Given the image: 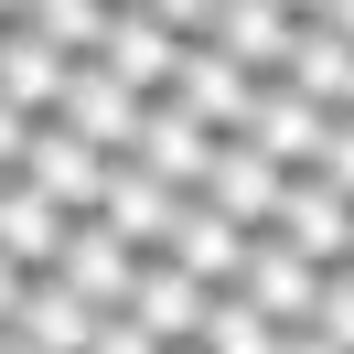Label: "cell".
Returning a JSON list of instances; mask_svg holds the SVG:
<instances>
[{"label":"cell","mask_w":354,"mask_h":354,"mask_svg":"<svg viewBox=\"0 0 354 354\" xmlns=\"http://www.w3.org/2000/svg\"><path fill=\"white\" fill-rule=\"evenodd\" d=\"M44 279H65L86 311H129V279H140V247L108 236L97 215H65V236H54V268Z\"/></svg>","instance_id":"obj_1"},{"label":"cell","mask_w":354,"mask_h":354,"mask_svg":"<svg viewBox=\"0 0 354 354\" xmlns=\"http://www.w3.org/2000/svg\"><path fill=\"white\" fill-rule=\"evenodd\" d=\"M22 183H32V194H54L65 215H97V194H108V151H97V140H75L65 118H32Z\"/></svg>","instance_id":"obj_2"},{"label":"cell","mask_w":354,"mask_h":354,"mask_svg":"<svg viewBox=\"0 0 354 354\" xmlns=\"http://www.w3.org/2000/svg\"><path fill=\"white\" fill-rule=\"evenodd\" d=\"M194 194L215 204V215H236V225H268V215H279V194H290V161H268V151H258L247 129H225Z\"/></svg>","instance_id":"obj_3"},{"label":"cell","mask_w":354,"mask_h":354,"mask_svg":"<svg viewBox=\"0 0 354 354\" xmlns=\"http://www.w3.org/2000/svg\"><path fill=\"white\" fill-rule=\"evenodd\" d=\"M140 108H151V97H140V86H118V75L97 65V54H75V65H65V97H54V118H65L75 140H97L108 161L140 140Z\"/></svg>","instance_id":"obj_4"},{"label":"cell","mask_w":354,"mask_h":354,"mask_svg":"<svg viewBox=\"0 0 354 354\" xmlns=\"http://www.w3.org/2000/svg\"><path fill=\"white\" fill-rule=\"evenodd\" d=\"M268 236H279L290 258H311V268H344V258H354V204L333 194L322 172H290V194H279V215H268Z\"/></svg>","instance_id":"obj_5"},{"label":"cell","mask_w":354,"mask_h":354,"mask_svg":"<svg viewBox=\"0 0 354 354\" xmlns=\"http://www.w3.org/2000/svg\"><path fill=\"white\" fill-rule=\"evenodd\" d=\"M258 86H268V75H247V65H236L225 44H183V65H172V86H161V97H183V108H194L204 129L225 140V129H247Z\"/></svg>","instance_id":"obj_6"},{"label":"cell","mask_w":354,"mask_h":354,"mask_svg":"<svg viewBox=\"0 0 354 354\" xmlns=\"http://www.w3.org/2000/svg\"><path fill=\"white\" fill-rule=\"evenodd\" d=\"M129 161H140V172H161L172 194H194V183H204V161H215V129H204V118L183 108V97H151V108H140V140H129Z\"/></svg>","instance_id":"obj_7"},{"label":"cell","mask_w":354,"mask_h":354,"mask_svg":"<svg viewBox=\"0 0 354 354\" xmlns=\"http://www.w3.org/2000/svg\"><path fill=\"white\" fill-rule=\"evenodd\" d=\"M172 204H183L172 183L140 172V161L118 151V161H108V194H97V225H108V236H129L140 258H161V247H172Z\"/></svg>","instance_id":"obj_8"},{"label":"cell","mask_w":354,"mask_h":354,"mask_svg":"<svg viewBox=\"0 0 354 354\" xmlns=\"http://www.w3.org/2000/svg\"><path fill=\"white\" fill-rule=\"evenodd\" d=\"M97 65H108L118 86L161 97V86H172V65H183V32H172V22H151L140 0H118V11H108V44H97Z\"/></svg>","instance_id":"obj_9"},{"label":"cell","mask_w":354,"mask_h":354,"mask_svg":"<svg viewBox=\"0 0 354 354\" xmlns=\"http://www.w3.org/2000/svg\"><path fill=\"white\" fill-rule=\"evenodd\" d=\"M247 236H258V225H236V215H215L204 194H183V204H172V247H161V258H183L204 290H236V268H247Z\"/></svg>","instance_id":"obj_10"},{"label":"cell","mask_w":354,"mask_h":354,"mask_svg":"<svg viewBox=\"0 0 354 354\" xmlns=\"http://www.w3.org/2000/svg\"><path fill=\"white\" fill-rule=\"evenodd\" d=\"M236 290H247V301H258L279 333H301V322H311V290H322V268H311V258H290V247L258 225V236H247V268H236Z\"/></svg>","instance_id":"obj_11"},{"label":"cell","mask_w":354,"mask_h":354,"mask_svg":"<svg viewBox=\"0 0 354 354\" xmlns=\"http://www.w3.org/2000/svg\"><path fill=\"white\" fill-rule=\"evenodd\" d=\"M322 129H333V108L290 97L279 75H268V86H258V108H247V140H258L268 161H290V172H311V161H322Z\"/></svg>","instance_id":"obj_12"},{"label":"cell","mask_w":354,"mask_h":354,"mask_svg":"<svg viewBox=\"0 0 354 354\" xmlns=\"http://www.w3.org/2000/svg\"><path fill=\"white\" fill-rule=\"evenodd\" d=\"M279 86L344 118V108H354V44H344V32H322V22H301V32H290V54H279Z\"/></svg>","instance_id":"obj_13"},{"label":"cell","mask_w":354,"mask_h":354,"mask_svg":"<svg viewBox=\"0 0 354 354\" xmlns=\"http://www.w3.org/2000/svg\"><path fill=\"white\" fill-rule=\"evenodd\" d=\"M290 32H301V11H290V0H215V32H204V44H225L247 75H279Z\"/></svg>","instance_id":"obj_14"},{"label":"cell","mask_w":354,"mask_h":354,"mask_svg":"<svg viewBox=\"0 0 354 354\" xmlns=\"http://www.w3.org/2000/svg\"><path fill=\"white\" fill-rule=\"evenodd\" d=\"M204 301H215V290H204V279H194L183 258H140V279H129V311H140V322L161 333V344H194Z\"/></svg>","instance_id":"obj_15"},{"label":"cell","mask_w":354,"mask_h":354,"mask_svg":"<svg viewBox=\"0 0 354 354\" xmlns=\"http://www.w3.org/2000/svg\"><path fill=\"white\" fill-rule=\"evenodd\" d=\"M65 65H75V54H54L32 22H0V97H11V108L54 118V97H65Z\"/></svg>","instance_id":"obj_16"},{"label":"cell","mask_w":354,"mask_h":354,"mask_svg":"<svg viewBox=\"0 0 354 354\" xmlns=\"http://www.w3.org/2000/svg\"><path fill=\"white\" fill-rule=\"evenodd\" d=\"M54 236H65V204L32 194L22 172H0V258H22L32 279H44V268H54Z\"/></svg>","instance_id":"obj_17"},{"label":"cell","mask_w":354,"mask_h":354,"mask_svg":"<svg viewBox=\"0 0 354 354\" xmlns=\"http://www.w3.org/2000/svg\"><path fill=\"white\" fill-rule=\"evenodd\" d=\"M11 333H22L32 354H86V344H97V311L75 301L65 279H32V290H22V311H11Z\"/></svg>","instance_id":"obj_18"},{"label":"cell","mask_w":354,"mask_h":354,"mask_svg":"<svg viewBox=\"0 0 354 354\" xmlns=\"http://www.w3.org/2000/svg\"><path fill=\"white\" fill-rule=\"evenodd\" d=\"M194 344H204V354H279V322H268L247 290H215L204 322H194Z\"/></svg>","instance_id":"obj_19"},{"label":"cell","mask_w":354,"mask_h":354,"mask_svg":"<svg viewBox=\"0 0 354 354\" xmlns=\"http://www.w3.org/2000/svg\"><path fill=\"white\" fill-rule=\"evenodd\" d=\"M108 11H118V0H32L22 22L44 32L54 54H97V44H108Z\"/></svg>","instance_id":"obj_20"},{"label":"cell","mask_w":354,"mask_h":354,"mask_svg":"<svg viewBox=\"0 0 354 354\" xmlns=\"http://www.w3.org/2000/svg\"><path fill=\"white\" fill-rule=\"evenodd\" d=\"M311 333H322L333 354H354V268H322V290H311Z\"/></svg>","instance_id":"obj_21"},{"label":"cell","mask_w":354,"mask_h":354,"mask_svg":"<svg viewBox=\"0 0 354 354\" xmlns=\"http://www.w3.org/2000/svg\"><path fill=\"white\" fill-rule=\"evenodd\" d=\"M86 354H172V344H161L140 311H97V344H86Z\"/></svg>","instance_id":"obj_22"},{"label":"cell","mask_w":354,"mask_h":354,"mask_svg":"<svg viewBox=\"0 0 354 354\" xmlns=\"http://www.w3.org/2000/svg\"><path fill=\"white\" fill-rule=\"evenodd\" d=\"M311 172H322L333 194L354 204V118H333V129H322V161H311Z\"/></svg>","instance_id":"obj_23"},{"label":"cell","mask_w":354,"mask_h":354,"mask_svg":"<svg viewBox=\"0 0 354 354\" xmlns=\"http://www.w3.org/2000/svg\"><path fill=\"white\" fill-rule=\"evenodd\" d=\"M140 11H151V22H172L183 44H204V32H215V0H140Z\"/></svg>","instance_id":"obj_24"},{"label":"cell","mask_w":354,"mask_h":354,"mask_svg":"<svg viewBox=\"0 0 354 354\" xmlns=\"http://www.w3.org/2000/svg\"><path fill=\"white\" fill-rule=\"evenodd\" d=\"M22 140H32V108H11V97H0V172H22Z\"/></svg>","instance_id":"obj_25"},{"label":"cell","mask_w":354,"mask_h":354,"mask_svg":"<svg viewBox=\"0 0 354 354\" xmlns=\"http://www.w3.org/2000/svg\"><path fill=\"white\" fill-rule=\"evenodd\" d=\"M22 290H32V268H22V258H0V322L22 311Z\"/></svg>","instance_id":"obj_26"},{"label":"cell","mask_w":354,"mask_h":354,"mask_svg":"<svg viewBox=\"0 0 354 354\" xmlns=\"http://www.w3.org/2000/svg\"><path fill=\"white\" fill-rule=\"evenodd\" d=\"M301 22H322V32H344V44H354V0H311Z\"/></svg>","instance_id":"obj_27"},{"label":"cell","mask_w":354,"mask_h":354,"mask_svg":"<svg viewBox=\"0 0 354 354\" xmlns=\"http://www.w3.org/2000/svg\"><path fill=\"white\" fill-rule=\"evenodd\" d=\"M279 354H333V344H322V333L301 322V333H279Z\"/></svg>","instance_id":"obj_28"},{"label":"cell","mask_w":354,"mask_h":354,"mask_svg":"<svg viewBox=\"0 0 354 354\" xmlns=\"http://www.w3.org/2000/svg\"><path fill=\"white\" fill-rule=\"evenodd\" d=\"M0 354H32V344H22V333H11V322H0Z\"/></svg>","instance_id":"obj_29"},{"label":"cell","mask_w":354,"mask_h":354,"mask_svg":"<svg viewBox=\"0 0 354 354\" xmlns=\"http://www.w3.org/2000/svg\"><path fill=\"white\" fill-rule=\"evenodd\" d=\"M22 11H32V0H0V22H22Z\"/></svg>","instance_id":"obj_30"},{"label":"cell","mask_w":354,"mask_h":354,"mask_svg":"<svg viewBox=\"0 0 354 354\" xmlns=\"http://www.w3.org/2000/svg\"><path fill=\"white\" fill-rule=\"evenodd\" d=\"M172 354H204V344H172Z\"/></svg>","instance_id":"obj_31"},{"label":"cell","mask_w":354,"mask_h":354,"mask_svg":"<svg viewBox=\"0 0 354 354\" xmlns=\"http://www.w3.org/2000/svg\"><path fill=\"white\" fill-rule=\"evenodd\" d=\"M290 11H311V0H290Z\"/></svg>","instance_id":"obj_32"},{"label":"cell","mask_w":354,"mask_h":354,"mask_svg":"<svg viewBox=\"0 0 354 354\" xmlns=\"http://www.w3.org/2000/svg\"><path fill=\"white\" fill-rule=\"evenodd\" d=\"M344 268H354V258H344Z\"/></svg>","instance_id":"obj_33"},{"label":"cell","mask_w":354,"mask_h":354,"mask_svg":"<svg viewBox=\"0 0 354 354\" xmlns=\"http://www.w3.org/2000/svg\"><path fill=\"white\" fill-rule=\"evenodd\" d=\"M344 118H354V108H344Z\"/></svg>","instance_id":"obj_34"}]
</instances>
